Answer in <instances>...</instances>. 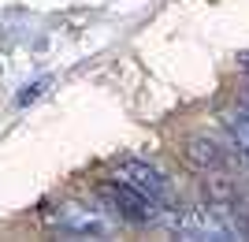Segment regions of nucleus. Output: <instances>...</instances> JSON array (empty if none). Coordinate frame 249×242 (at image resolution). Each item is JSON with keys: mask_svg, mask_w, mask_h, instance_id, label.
I'll use <instances>...</instances> for the list:
<instances>
[{"mask_svg": "<svg viewBox=\"0 0 249 242\" xmlns=\"http://www.w3.org/2000/svg\"><path fill=\"white\" fill-rule=\"evenodd\" d=\"M164 223L178 235V239H216V242L249 239V223L242 220V212H234L231 205H219V201L167 212Z\"/></svg>", "mask_w": 249, "mask_h": 242, "instance_id": "f257e3e1", "label": "nucleus"}, {"mask_svg": "<svg viewBox=\"0 0 249 242\" xmlns=\"http://www.w3.org/2000/svg\"><path fill=\"white\" fill-rule=\"evenodd\" d=\"M101 198H104V205H108L115 216H123V220H130V223H145V220L156 216V201L145 198L142 190L119 183V179L108 183V186L101 190Z\"/></svg>", "mask_w": 249, "mask_h": 242, "instance_id": "f03ea898", "label": "nucleus"}, {"mask_svg": "<svg viewBox=\"0 0 249 242\" xmlns=\"http://www.w3.org/2000/svg\"><path fill=\"white\" fill-rule=\"evenodd\" d=\"M115 179L126 183V186H134V190H142V194L153 198L156 205L167 201V179H164V171L153 168L149 160H123V164L115 168Z\"/></svg>", "mask_w": 249, "mask_h": 242, "instance_id": "7ed1b4c3", "label": "nucleus"}, {"mask_svg": "<svg viewBox=\"0 0 249 242\" xmlns=\"http://www.w3.org/2000/svg\"><path fill=\"white\" fill-rule=\"evenodd\" d=\"M52 223L67 235H101L104 231V220L97 212L82 209V205H60V212L52 216Z\"/></svg>", "mask_w": 249, "mask_h": 242, "instance_id": "20e7f679", "label": "nucleus"}, {"mask_svg": "<svg viewBox=\"0 0 249 242\" xmlns=\"http://www.w3.org/2000/svg\"><path fill=\"white\" fill-rule=\"evenodd\" d=\"M186 157H190V164H197L201 171H219L223 164H227L223 149H219L212 138H190L186 142Z\"/></svg>", "mask_w": 249, "mask_h": 242, "instance_id": "39448f33", "label": "nucleus"}, {"mask_svg": "<svg viewBox=\"0 0 249 242\" xmlns=\"http://www.w3.org/2000/svg\"><path fill=\"white\" fill-rule=\"evenodd\" d=\"M223 127H227V134H231V142H234V149L249 160V108L223 112Z\"/></svg>", "mask_w": 249, "mask_h": 242, "instance_id": "423d86ee", "label": "nucleus"}, {"mask_svg": "<svg viewBox=\"0 0 249 242\" xmlns=\"http://www.w3.org/2000/svg\"><path fill=\"white\" fill-rule=\"evenodd\" d=\"M45 90H49V78H37V82H30V86L19 93V105H30V101H37Z\"/></svg>", "mask_w": 249, "mask_h": 242, "instance_id": "0eeeda50", "label": "nucleus"}, {"mask_svg": "<svg viewBox=\"0 0 249 242\" xmlns=\"http://www.w3.org/2000/svg\"><path fill=\"white\" fill-rule=\"evenodd\" d=\"M242 67H246V71H249V56H242Z\"/></svg>", "mask_w": 249, "mask_h": 242, "instance_id": "6e6552de", "label": "nucleus"}, {"mask_svg": "<svg viewBox=\"0 0 249 242\" xmlns=\"http://www.w3.org/2000/svg\"><path fill=\"white\" fill-rule=\"evenodd\" d=\"M246 108H249V97H246Z\"/></svg>", "mask_w": 249, "mask_h": 242, "instance_id": "1a4fd4ad", "label": "nucleus"}]
</instances>
